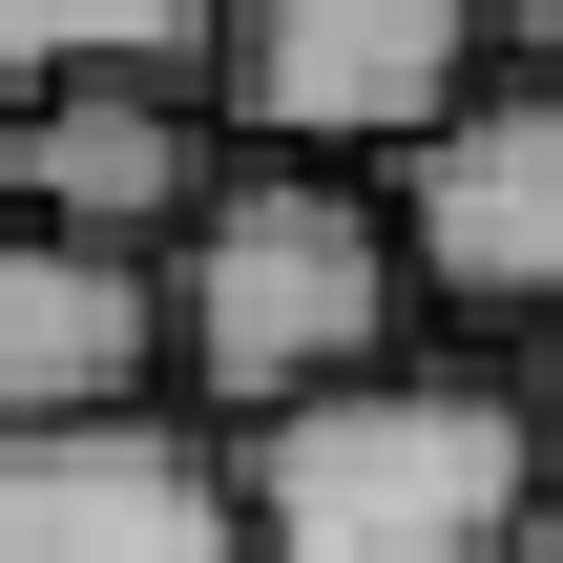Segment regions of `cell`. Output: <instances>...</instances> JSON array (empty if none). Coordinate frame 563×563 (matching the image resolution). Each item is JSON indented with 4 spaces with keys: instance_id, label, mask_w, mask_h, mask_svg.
<instances>
[{
    "instance_id": "cell-2",
    "label": "cell",
    "mask_w": 563,
    "mask_h": 563,
    "mask_svg": "<svg viewBox=\"0 0 563 563\" xmlns=\"http://www.w3.org/2000/svg\"><path fill=\"white\" fill-rule=\"evenodd\" d=\"M230 481H251L272 563H522V522H543V397L397 355L376 397H313V418L230 439Z\"/></svg>"
},
{
    "instance_id": "cell-4",
    "label": "cell",
    "mask_w": 563,
    "mask_h": 563,
    "mask_svg": "<svg viewBox=\"0 0 563 563\" xmlns=\"http://www.w3.org/2000/svg\"><path fill=\"white\" fill-rule=\"evenodd\" d=\"M397 272L418 313H501V334H563V84H481L397 188Z\"/></svg>"
},
{
    "instance_id": "cell-3",
    "label": "cell",
    "mask_w": 563,
    "mask_h": 563,
    "mask_svg": "<svg viewBox=\"0 0 563 563\" xmlns=\"http://www.w3.org/2000/svg\"><path fill=\"white\" fill-rule=\"evenodd\" d=\"M501 84V42L460 21V0H251L230 21V84H209V125H230V167H418L460 104Z\"/></svg>"
},
{
    "instance_id": "cell-1",
    "label": "cell",
    "mask_w": 563,
    "mask_h": 563,
    "mask_svg": "<svg viewBox=\"0 0 563 563\" xmlns=\"http://www.w3.org/2000/svg\"><path fill=\"white\" fill-rule=\"evenodd\" d=\"M418 334V272H397V209L334 188V167H230L167 251V355L209 418H313V397H376Z\"/></svg>"
},
{
    "instance_id": "cell-7",
    "label": "cell",
    "mask_w": 563,
    "mask_h": 563,
    "mask_svg": "<svg viewBox=\"0 0 563 563\" xmlns=\"http://www.w3.org/2000/svg\"><path fill=\"white\" fill-rule=\"evenodd\" d=\"M63 84H84V21H42V0H0V146H21V125H42Z\"/></svg>"
},
{
    "instance_id": "cell-6",
    "label": "cell",
    "mask_w": 563,
    "mask_h": 563,
    "mask_svg": "<svg viewBox=\"0 0 563 563\" xmlns=\"http://www.w3.org/2000/svg\"><path fill=\"white\" fill-rule=\"evenodd\" d=\"M146 355H167V272H104V251H63V230L0 209V439H42V418H125Z\"/></svg>"
},
{
    "instance_id": "cell-8",
    "label": "cell",
    "mask_w": 563,
    "mask_h": 563,
    "mask_svg": "<svg viewBox=\"0 0 563 563\" xmlns=\"http://www.w3.org/2000/svg\"><path fill=\"white\" fill-rule=\"evenodd\" d=\"M522 563H563V481H543V522H522Z\"/></svg>"
},
{
    "instance_id": "cell-5",
    "label": "cell",
    "mask_w": 563,
    "mask_h": 563,
    "mask_svg": "<svg viewBox=\"0 0 563 563\" xmlns=\"http://www.w3.org/2000/svg\"><path fill=\"white\" fill-rule=\"evenodd\" d=\"M0 563H272L251 543V481H230V439H188V418H42V439H0Z\"/></svg>"
},
{
    "instance_id": "cell-9",
    "label": "cell",
    "mask_w": 563,
    "mask_h": 563,
    "mask_svg": "<svg viewBox=\"0 0 563 563\" xmlns=\"http://www.w3.org/2000/svg\"><path fill=\"white\" fill-rule=\"evenodd\" d=\"M543 460H563V334H543Z\"/></svg>"
}]
</instances>
